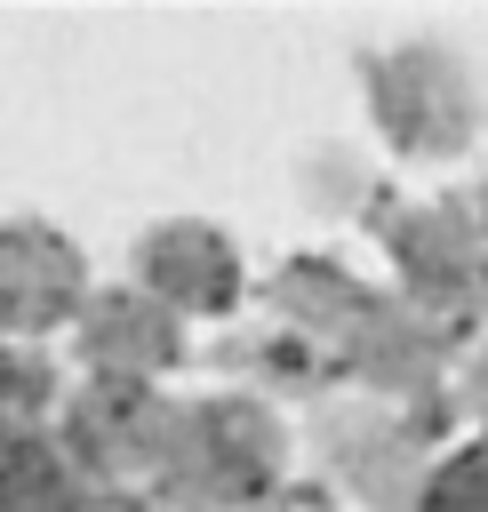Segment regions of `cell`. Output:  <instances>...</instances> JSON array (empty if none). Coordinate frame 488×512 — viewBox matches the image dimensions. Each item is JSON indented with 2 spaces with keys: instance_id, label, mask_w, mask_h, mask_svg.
I'll list each match as a JSON object with an SVG mask.
<instances>
[{
  "instance_id": "obj_1",
  "label": "cell",
  "mask_w": 488,
  "mask_h": 512,
  "mask_svg": "<svg viewBox=\"0 0 488 512\" xmlns=\"http://www.w3.org/2000/svg\"><path fill=\"white\" fill-rule=\"evenodd\" d=\"M152 280H160L176 304H224V296H232L224 240H216V232H192V224L160 232V240H152Z\"/></svg>"
},
{
  "instance_id": "obj_2",
  "label": "cell",
  "mask_w": 488,
  "mask_h": 512,
  "mask_svg": "<svg viewBox=\"0 0 488 512\" xmlns=\"http://www.w3.org/2000/svg\"><path fill=\"white\" fill-rule=\"evenodd\" d=\"M432 512H488V440L440 480V496H432Z\"/></svg>"
}]
</instances>
